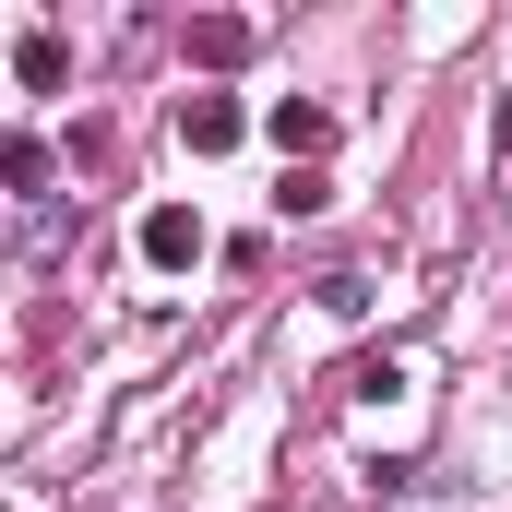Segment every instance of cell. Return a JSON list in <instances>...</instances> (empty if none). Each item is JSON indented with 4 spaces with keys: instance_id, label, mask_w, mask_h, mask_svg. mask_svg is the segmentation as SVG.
Returning <instances> with one entry per match:
<instances>
[{
    "instance_id": "obj_1",
    "label": "cell",
    "mask_w": 512,
    "mask_h": 512,
    "mask_svg": "<svg viewBox=\"0 0 512 512\" xmlns=\"http://www.w3.org/2000/svg\"><path fill=\"white\" fill-rule=\"evenodd\" d=\"M48 179H60V167H48V143H36V131H0V203H12V215H36V203H60Z\"/></svg>"
},
{
    "instance_id": "obj_2",
    "label": "cell",
    "mask_w": 512,
    "mask_h": 512,
    "mask_svg": "<svg viewBox=\"0 0 512 512\" xmlns=\"http://www.w3.org/2000/svg\"><path fill=\"white\" fill-rule=\"evenodd\" d=\"M203 251H215V239H203L191 203H155V215H143V262H155V274H191Z\"/></svg>"
},
{
    "instance_id": "obj_3",
    "label": "cell",
    "mask_w": 512,
    "mask_h": 512,
    "mask_svg": "<svg viewBox=\"0 0 512 512\" xmlns=\"http://www.w3.org/2000/svg\"><path fill=\"white\" fill-rule=\"evenodd\" d=\"M274 155H298V167H322V155H334V108H322V96H274Z\"/></svg>"
},
{
    "instance_id": "obj_4",
    "label": "cell",
    "mask_w": 512,
    "mask_h": 512,
    "mask_svg": "<svg viewBox=\"0 0 512 512\" xmlns=\"http://www.w3.org/2000/svg\"><path fill=\"white\" fill-rule=\"evenodd\" d=\"M239 96H179V143H191V155H227V143H239Z\"/></svg>"
},
{
    "instance_id": "obj_5",
    "label": "cell",
    "mask_w": 512,
    "mask_h": 512,
    "mask_svg": "<svg viewBox=\"0 0 512 512\" xmlns=\"http://www.w3.org/2000/svg\"><path fill=\"white\" fill-rule=\"evenodd\" d=\"M12 72H24V96H60V72H72V36H60V24H36V36L12 48Z\"/></svg>"
},
{
    "instance_id": "obj_6",
    "label": "cell",
    "mask_w": 512,
    "mask_h": 512,
    "mask_svg": "<svg viewBox=\"0 0 512 512\" xmlns=\"http://www.w3.org/2000/svg\"><path fill=\"white\" fill-rule=\"evenodd\" d=\"M191 60H203V72H239V60H251V24H239V12H203V24H191Z\"/></svg>"
},
{
    "instance_id": "obj_7",
    "label": "cell",
    "mask_w": 512,
    "mask_h": 512,
    "mask_svg": "<svg viewBox=\"0 0 512 512\" xmlns=\"http://www.w3.org/2000/svg\"><path fill=\"white\" fill-rule=\"evenodd\" d=\"M274 215H334V179H322V167H286V179H274Z\"/></svg>"
},
{
    "instance_id": "obj_8",
    "label": "cell",
    "mask_w": 512,
    "mask_h": 512,
    "mask_svg": "<svg viewBox=\"0 0 512 512\" xmlns=\"http://www.w3.org/2000/svg\"><path fill=\"white\" fill-rule=\"evenodd\" d=\"M489 143H501V167H512V96H501V131H489Z\"/></svg>"
}]
</instances>
